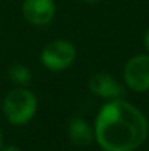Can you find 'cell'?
Listing matches in <instances>:
<instances>
[{"label": "cell", "instance_id": "obj_2", "mask_svg": "<svg viewBox=\"0 0 149 151\" xmlns=\"http://www.w3.org/2000/svg\"><path fill=\"white\" fill-rule=\"evenodd\" d=\"M3 111L7 122L12 125H25L37 111V97L25 88H15L3 101Z\"/></svg>", "mask_w": 149, "mask_h": 151}, {"label": "cell", "instance_id": "obj_9", "mask_svg": "<svg viewBox=\"0 0 149 151\" xmlns=\"http://www.w3.org/2000/svg\"><path fill=\"white\" fill-rule=\"evenodd\" d=\"M0 151H21V148L18 145H6V147L0 148Z\"/></svg>", "mask_w": 149, "mask_h": 151}, {"label": "cell", "instance_id": "obj_5", "mask_svg": "<svg viewBox=\"0 0 149 151\" xmlns=\"http://www.w3.org/2000/svg\"><path fill=\"white\" fill-rule=\"evenodd\" d=\"M24 18L37 27H43L51 22L56 13L54 0H25L22 6Z\"/></svg>", "mask_w": 149, "mask_h": 151}, {"label": "cell", "instance_id": "obj_12", "mask_svg": "<svg viewBox=\"0 0 149 151\" xmlns=\"http://www.w3.org/2000/svg\"><path fill=\"white\" fill-rule=\"evenodd\" d=\"M1 144H3V137H1V131H0V148H1Z\"/></svg>", "mask_w": 149, "mask_h": 151}, {"label": "cell", "instance_id": "obj_7", "mask_svg": "<svg viewBox=\"0 0 149 151\" xmlns=\"http://www.w3.org/2000/svg\"><path fill=\"white\" fill-rule=\"evenodd\" d=\"M67 135H69L70 142L81 148L91 145V142L94 139V132H92L89 123L82 117H73L70 120L69 128H67Z\"/></svg>", "mask_w": 149, "mask_h": 151}, {"label": "cell", "instance_id": "obj_11", "mask_svg": "<svg viewBox=\"0 0 149 151\" xmlns=\"http://www.w3.org/2000/svg\"><path fill=\"white\" fill-rule=\"evenodd\" d=\"M82 1H85L86 4H95V3H98L99 0H82Z\"/></svg>", "mask_w": 149, "mask_h": 151}, {"label": "cell", "instance_id": "obj_6", "mask_svg": "<svg viewBox=\"0 0 149 151\" xmlns=\"http://www.w3.org/2000/svg\"><path fill=\"white\" fill-rule=\"evenodd\" d=\"M88 87L89 90L97 94L98 97L102 99H108V100H115V99H123L126 96V90L124 87L115 81L111 75L108 73H94L89 81H88Z\"/></svg>", "mask_w": 149, "mask_h": 151}, {"label": "cell", "instance_id": "obj_3", "mask_svg": "<svg viewBox=\"0 0 149 151\" xmlns=\"http://www.w3.org/2000/svg\"><path fill=\"white\" fill-rule=\"evenodd\" d=\"M76 57V49L70 41L54 40L41 51V63L54 72L67 69Z\"/></svg>", "mask_w": 149, "mask_h": 151}, {"label": "cell", "instance_id": "obj_4", "mask_svg": "<svg viewBox=\"0 0 149 151\" xmlns=\"http://www.w3.org/2000/svg\"><path fill=\"white\" fill-rule=\"evenodd\" d=\"M124 81L136 93L149 90V56L140 54L132 57L124 66Z\"/></svg>", "mask_w": 149, "mask_h": 151}, {"label": "cell", "instance_id": "obj_10", "mask_svg": "<svg viewBox=\"0 0 149 151\" xmlns=\"http://www.w3.org/2000/svg\"><path fill=\"white\" fill-rule=\"evenodd\" d=\"M145 46H146V49L149 51V29L146 31V34H145Z\"/></svg>", "mask_w": 149, "mask_h": 151}, {"label": "cell", "instance_id": "obj_8", "mask_svg": "<svg viewBox=\"0 0 149 151\" xmlns=\"http://www.w3.org/2000/svg\"><path fill=\"white\" fill-rule=\"evenodd\" d=\"M7 76L12 82L18 84V85H28L31 82V70L22 65V63H15L7 69Z\"/></svg>", "mask_w": 149, "mask_h": 151}, {"label": "cell", "instance_id": "obj_1", "mask_svg": "<svg viewBox=\"0 0 149 151\" xmlns=\"http://www.w3.org/2000/svg\"><path fill=\"white\" fill-rule=\"evenodd\" d=\"M143 113L123 99L108 101L95 119L94 138L104 151H135L148 137Z\"/></svg>", "mask_w": 149, "mask_h": 151}]
</instances>
